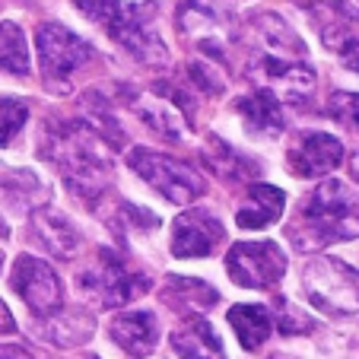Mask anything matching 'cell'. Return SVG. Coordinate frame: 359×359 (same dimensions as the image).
Wrapping results in <instances>:
<instances>
[{
    "instance_id": "cell-4",
    "label": "cell",
    "mask_w": 359,
    "mask_h": 359,
    "mask_svg": "<svg viewBox=\"0 0 359 359\" xmlns=\"http://www.w3.org/2000/svg\"><path fill=\"white\" fill-rule=\"evenodd\" d=\"M35 51H39L41 83L48 93L57 95H67L76 70H83L93 61V45L83 41L64 22H39L35 26Z\"/></svg>"
},
{
    "instance_id": "cell-22",
    "label": "cell",
    "mask_w": 359,
    "mask_h": 359,
    "mask_svg": "<svg viewBox=\"0 0 359 359\" xmlns=\"http://www.w3.org/2000/svg\"><path fill=\"white\" fill-rule=\"evenodd\" d=\"M312 20L321 32V41L331 51H340L350 39L359 35V10L346 0H327V4H315Z\"/></svg>"
},
{
    "instance_id": "cell-35",
    "label": "cell",
    "mask_w": 359,
    "mask_h": 359,
    "mask_svg": "<svg viewBox=\"0 0 359 359\" xmlns=\"http://www.w3.org/2000/svg\"><path fill=\"white\" fill-rule=\"evenodd\" d=\"M0 271H4V251H0Z\"/></svg>"
},
{
    "instance_id": "cell-34",
    "label": "cell",
    "mask_w": 359,
    "mask_h": 359,
    "mask_svg": "<svg viewBox=\"0 0 359 359\" xmlns=\"http://www.w3.org/2000/svg\"><path fill=\"white\" fill-rule=\"evenodd\" d=\"M350 169H353V178H356V182H359V153H356V156H353Z\"/></svg>"
},
{
    "instance_id": "cell-28",
    "label": "cell",
    "mask_w": 359,
    "mask_h": 359,
    "mask_svg": "<svg viewBox=\"0 0 359 359\" xmlns=\"http://www.w3.org/2000/svg\"><path fill=\"white\" fill-rule=\"evenodd\" d=\"M327 115L340 124V128L359 134V93H334L327 99Z\"/></svg>"
},
{
    "instance_id": "cell-15",
    "label": "cell",
    "mask_w": 359,
    "mask_h": 359,
    "mask_svg": "<svg viewBox=\"0 0 359 359\" xmlns=\"http://www.w3.org/2000/svg\"><path fill=\"white\" fill-rule=\"evenodd\" d=\"M248 29L258 55L290 57V61H309V45L296 35V29L277 13H251Z\"/></svg>"
},
{
    "instance_id": "cell-24",
    "label": "cell",
    "mask_w": 359,
    "mask_h": 359,
    "mask_svg": "<svg viewBox=\"0 0 359 359\" xmlns=\"http://www.w3.org/2000/svg\"><path fill=\"white\" fill-rule=\"evenodd\" d=\"M226 318H229V327L236 331L242 350H248V353L261 350V346L267 344V337H271V331H273V315H271L267 305H255V302L232 305Z\"/></svg>"
},
{
    "instance_id": "cell-21",
    "label": "cell",
    "mask_w": 359,
    "mask_h": 359,
    "mask_svg": "<svg viewBox=\"0 0 359 359\" xmlns=\"http://www.w3.org/2000/svg\"><path fill=\"white\" fill-rule=\"evenodd\" d=\"M201 156L213 175L223 178V182H232V184L251 182V178H258V172H261V165L255 163V159L238 153L236 147H229V143L217 134H207V143H203Z\"/></svg>"
},
{
    "instance_id": "cell-26",
    "label": "cell",
    "mask_w": 359,
    "mask_h": 359,
    "mask_svg": "<svg viewBox=\"0 0 359 359\" xmlns=\"http://www.w3.org/2000/svg\"><path fill=\"white\" fill-rule=\"evenodd\" d=\"M0 70L13 76H29V70H32L26 32L10 20L0 22Z\"/></svg>"
},
{
    "instance_id": "cell-33",
    "label": "cell",
    "mask_w": 359,
    "mask_h": 359,
    "mask_svg": "<svg viewBox=\"0 0 359 359\" xmlns=\"http://www.w3.org/2000/svg\"><path fill=\"white\" fill-rule=\"evenodd\" d=\"M0 359H32V356H29V350H22V346L0 344Z\"/></svg>"
},
{
    "instance_id": "cell-37",
    "label": "cell",
    "mask_w": 359,
    "mask_h": 359,
    "mask_svg": "<svg viewBox=\"0 0 359 359\" xmlns=\"http://www.w3.org/2000/svg\"><path fill=\"white\" fill-rule=\"evenodd\" d=\"M277 359H283V356H277Z\"/></svg>"
},
{
    "instance_id": "cell-36",
    "label": "cell",
    "mask_w": 359,
    "mask_h": 359,
    "mask_svg": "<svg viewBox=\"0 0 359 359\" xmlns=\"http://www.w3.org/2000/svg\"><path fill=\"white\" fill-rule=\"evenodd\" d=\"M83 359H99V356H83Z\"/></svg>"
},
{
    "instance_id": "cell-8",
    "label": "cell",
    "mask_w": 359,
    "mask_h": 359,
    "mask_svg": "<svg viewBox=\"0 0 359 359\" xmlns=\"http://www.w3.org/2000/svg\"><path fill=\"white\" fill-rule=\"evenodd\" d=\"M128 165L149 188L159 191L165 201L178 203V207L207 194V178L194 165L182 163V159L169 156V153H156V149H149V147H134L128 153Z\"/></svg>"
},
{
    "instance_id": "cell-3",
    "label": "cell",
    "mask_w": 359,
    "mask_h": 359,
    "mask_svg": "<svg viewBox=\"0 0 359 359\" xmlns=\"http://www.w3.org/2000/svg\"><path fill=\"white\" fill-rule=\"evenodd\" d=\"M76 10L93 26H99L115 45H121L128 55L140 64H165L169 48L159 39L156 29V4H124V0H74Z\"/></svg>"
},
{
    "instance_id": "cell-5",
    "label": "cell",
    "mask_w": 359,
    "mask_h": 359,
    "mask_svg": "<svg viewBox=\"0 0 359 359\" xmlns=\"http://www.w3.org/2000/svg\"><path fill=\"white\" fill-rule=\"evenodd\" d=\"M76 286L89 302L102 305V309H118V305L140 299L153 283L143 271L128 264V258H121L118 251L99 248L93 264L76 273Z\"/></svg>"
},
{
    "instance_id": "cell-29",
    "label": "cell",
    "mask_w": 359,
    "mask_h": 359,
    "mask_svg": "<svg viewBox=\"0 0 359 359\" xmlns=\"http://www.w3.org/2000/svg\"><path fill=\"white\" fill-rule=\"evenodd\" d=\"M273 309H277L273 321H277L280 334H309V331H315V321L309 318L305 312H299L290 299H277V302H273Z\"/></svg>"
},
{
    "instance_id": "cell-18",
    "label": "cell",
    "mask_w": 359,
    "mask_h": 359,
    "mask_svg": "<svg viewBox=\"0 0 359 359\" xmlns=\"http://www.w3.org/2000/svg\"><path fill=\"white\" fill-rule=\"evenodd\" d=\"M236 115L242 118L245 130H248L251 137H264V140L280 137L283 128H286L283 102L273 99L267 89H251L248 95H238L236 99Z\"/></svg>"
},
{
    "instance_id": "cell-17",
    "label": "cell",
    "mask_w": 359,
    "mask_h": 359,
    "mask_svg": "<svg viewBox=\"0 0 359 359\" xmlns=\"http://www.w3.org/2000/svg\"><path fill=\"white\" fill-rule=\"evenodd\" d=\"M109 337L130 359H143L159 344V318L153 312H121L111 318Z\"/></svg>"
},
{
    "instance_id": "cell-6",
    "label": "cell",
    "mask_w": 359,
    "mask_h": 359,
    "mask_svg": "<svg viewBox=\"0 0 359 359\" xmlns=\"http://www.w3.org/2000/svg\"><path fill=\"white\" fill-rule=\"evenodd\" d=\"M302 290L309 302L325 315L346 318V315L359 312V271L340 258L318 255V258L305 261Z\"/></svg>"
},
{
    "instance_id": "cell-10",
    "label": "cell",
    "mask_w": 359,
    "mask_h": 359,
    "mask_svg": "<svg viewBox=\"0 0 359 359\" xmlns=\"http://www.w3.org/2000/svg\"><path fill=\"white\" fill-rule=\"evenodd\" d=\"M226 273L242 290H271L286 273V251L271 238L236 242L226 255Z\"/></svg>"
},
{
    "instance_id": "cell-14",
    "label": "cell",
    "mask_w": 359,
    "mask_h": 359,
    "mask_svg": "<svg viewBox=\"0 0 359 359\" xmlns=\"http://www.w3.org/2000/svg\"><path fill=\"white\" fill-rule=\"evenodd\" d=\"M340 163H344V143L325 130L299 134L286 153V165L296 178H327Z\"/></svg>"
},
{
    "instance_id": "cell-1",
    "label": "cell",
    "mask_w": 359,
    "mask_h": 359,
    "mask_svg": "<svg viewBox=\"0 0 359 359\" xmlns=\"http://www.w3.org/2000/svg\"><path fill=\"white\" fill-rule=\"evenodd\" d=\"M292 248L299 251H321L327 245L353 242L359 238V197L340 178H325L318 188L299 201L286 226Z\"/></svg>"
},
{
    "instance_id": "cell-32",
    "label": "cell",
    "mask_w": 359,
    "mask_h": 359,
    "mask_svg": "<svg viewBox=\"0 0 359 359\" xmlns=\"http://www.w3.org/2000/svg\"><path fill=\"white\" fill-rule=\"evenodd\" d=\"M10 334H16V318L7 309V302L0 299V337H10Z\"/></svg>"
},
{
    "instance_id": "cell-19",
    "label": "cell",
    "mask_w": 359,
    "mask_h": 359,
    "mask_svg": "<svg viewBox=\"0 0 359 359\" xmlns=\"http://www.w3.org/2000/svg\"><path fill=\"white\" fill-rule=\"evenodd\" d=\"M283 207H286V194L277 188V184L251 182L245 201L238 203L236 226L238 229H248V232L267 229V226H273L280 217H283Z\"/></svg>"
},
{
    "instance_id": "cell-2",
    "label": "cell",
    "mask_w": 359,
    "mask_h": 359,
    "mask_svg": "<svg viewBox=\"0 0 359 359\" xmlns=\"http://www.w3.org/2000/svg\"><path fill=\"white\" fill-rule=\"evenodd\" d=\"M41 153H45V159H51V165H57L67 188L80 201H86L89 207L109 191L111 184L109 149L83 121H67L57 124L55 130H48Z\"/></svg>"
},
{
    "instance_id": "cell-31",
    "label": "cell",
    "mask_w": 359,
    "mask_h": 359,
    "mask_svg": "<svg viewBox=\"0 0 359 359\" xmlns=\"http://www.w3.org/2000/svg\"><path fill=\"white\" fill-rule=\"evenodd\" d=\"M340 55V64H344L346 70H353V74H359V35L356 39H350L344 48L337 51Z\"/></svg>"
},
{
    "instance_id": "cell-7",
    "label": "cell",
    "mask_w": 359,
    "mask_h": 359,
    "mask_svg": "<svg viewBox=\"0 0 359 359\" xmlns=\"http://www.w3.org/2000/svg\"><path fill=\"white\" fill-rule=\"evenodd\" d=\"M178 32L191 45L207 55V61H226L232 39H236V7L232 0H184L178 4Z\"/></svg>"
},
{
    "instance_id": "cell-13",
    "label": "cell",
    "mask_w": 359,
    "mask_h": 359,
    "mask_svg": "<svg viewBox=\"0 0 359 359\" xmlns=\"http://www.w3.org/2000/svg\"><path fill=\"white\" fill-rule=\"evenodd\" d=\"M226 229L210 210H184L172 223V255L182 261L191 258H207L223 245Z\"/></svg>"
},
{
    "instance_id": "cell-11",
    "label": "cell",
    "mask_w": 359,
    "mask_h": 359,
    "mask_svg": "<svg viewBox=\"0 0 359 359\" xmlns=\"http://www.w3.org/2000/svg\"><path fill=\"white\" fill-rule=\"evenodd\" d=\"M245 74L251 83H258L255 89H267L280 102H305L318 83V74L309 61H290V57L271 55H251Z\"/></svg>"
},
{
    "instance_id": "cell-30",
    "label": "cell",
    "mask_w": 359,
    "mask_h": 359,
    "mask_svg": "<svg viewBox=\"0 0 359 359\" xmlns=\"http://www.w3.org/2000/svg\"><path fill=\"white\" fill-rule=\"evenodd\" d=\"M188 76L201 93L207 95H219L223 93V76L213 70V61H191L188 64Z\"/></svg>"
},
{
    "instance_id": "cell-9",
    "label": "cell",
    "mask_w": 359,
    "mask_h": 359,
    "mask_svg": "<svg viewBox=\"0 0 359 359\" xmlns=\"http://www.w3.org/2000/svg\"><path fill=\"white\" fill-rule=\"evenodd\" d=\"M130 105H134V115L149 130H156L159 137L172 143L184 140L191 115H194V102H191L188 89H172V83H153V89L137 93Z\"/></svg>"
},
{
    "instance_id": "cell-20",
    "label": "cell",
    "mask_w": 359,
    "mask_h": 359,
    "mask_svg": "<svg viewBox=\"0 0 359 359\" xmlns=\"http://www.w3.org/2000/svg\"><path fill=\"white\" fill-rule=\"evenodd\" d=\"M172 350L182 359H226L223 340L203 315H188L172 331Z\"/></svg>"
},
{
    "instance_id": "cell-25",
    "label": "cell",
    "mask_w": 359,
    "mask_h": 359,
    "mask_svg": "<svg viewBox=\"0 0 359 359\" xmlns=\"http://www.w3.org/2000/svg\"><path fill=\"white\" fill-rule=\"evenodd\" d=\"M163 299L172 309L201 315L219 302V292H217V286L203 283V280H197V277H175V273H172V277H165Z\"/></svg>"
},
{
    "instance_id": "cell-27",
    "label": "cell",
    "mask_w": 359,
    "mask_h": 359,
    "mask_svg": "<svg viewBox=\"0 0 359 359\" xmlns=\"http://www.w3.org/2000/svg\"><path fill=\"white\" fill-rule=\"evenodd\" d=\"M29 121V102L20 95H4L0 99V147H10L13 137Z\"/></svg>"
},
{
    "instance_id": "cell-12",
    "label": "cell",
    "mask_w": 359,
    "mask_h": 359,
    "mask_svg": "<svg viewBox=\"0 0 359 359\" xmlns=\"http://www.w3.org/2000/svg\"><path fill=\"white\" fill-rule=\"evenodd\" d=\"M10 286L16 296L26 302V309L35 318H51L55 312L64 309V286L61 277L48 261L35 258V255H20L10 271Z\"/></svg>"
},
{
    "instance_id": "cell-16",
    "label": "cell",
    "mask_w": 359,
    "mask_h": 359,
    "mask_svg": "<svg viewBox=\"0 0 359 359\" xmlns=\"http://www.w3.org/2000/svg\"><path fill=\"white\" fill-rule=\"evenodd\" d=\"M29 229H32L35 242H39L48 255H55V258H61V261L76 258V251H80V232H76V226L70 223L61 210H55V207H39V210H32Z\"/></svg>"
},
{
    "instance_id": "cell-23",
    "label": "cell",
    "mask_w": 359,
    "mask_h": 359,
    "mask_svg": "<svg viewBox=\"0 0 359 359\" xmlns=\"http://www.w3.org/2000/svg\"><path fill=\"white\" fill-rule=\"evenodd\" d=\"M93 331L95 318L86 309H61L51 318H41L39 325V337L55 346H80L93 337Z\"/></svg>"
}]
</instances>
